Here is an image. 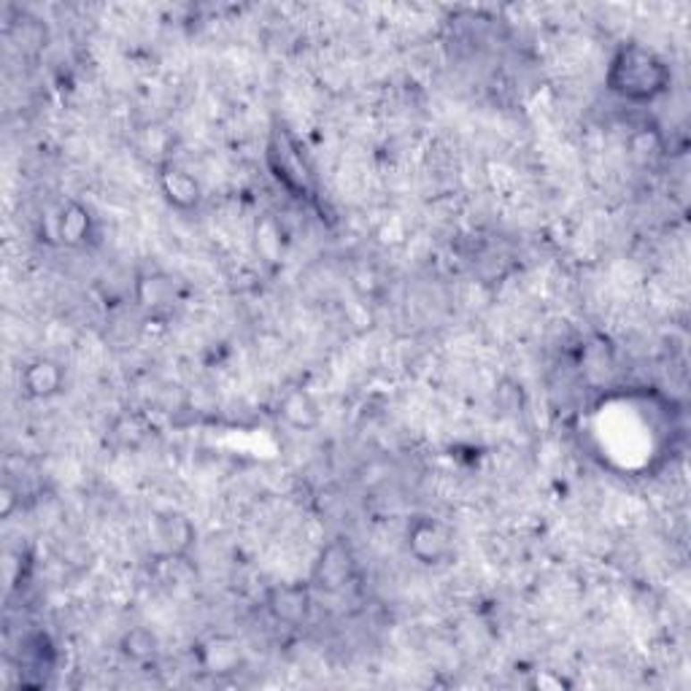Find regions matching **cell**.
Here are the masks:
<instances>
[{
    "label": "cell",
    "instance_id": "1",
    "mask_svg": "<svg viewBox=\"0 0 691 691\" xmlns=\"http://www.w3.org/2000/svg\"><path fill=\"white\" fill-rule=\"evenodd\" d=\"M608 84L627 100H653L670 84L667 65L643 46H624L611 65Z\"/></svg>",
    "mask_w": 691,
    "mask_h": 691
},
{
    "label": "cell",
    "instance_id": "2",
    "mask_svg": "<svg viewBox=\"0 0 691 691\" xmlns=\"http://www.w3.org/2000/svg\"><path fill=\"white\" fill-rule=\"evenodd\" d=\"M408 545H410V554L417 557L425 565H435L441 562L449 548H451V535L441 521L433 518H419L417 524L410 527L408 532Z\"/></svg>",
    "mask_w": 691,
    "mask_h": 691
},
{
    "label": "cell",
    "instance_id": "3",
    "mask_svg": "<svg viewBox=\"0 0 691 691\" xmlns=\"http://www.w3.org/2000/svg\"><path fill=\"white\" fill-rule=\"evenodd\" d=\"M163 195L176 206V208H192L200 200V184L181 168H165L160 179Z\"/></svg>",
    "mask_w": 691,
    "mask_h": 691
},
{
    "label": "cell",
    "instance_id": "4",
    "mask_svg": "<svg viewBox=\"0 0 691 691\" xmlns=\"http://www.w3.org/2000/svg\"><path fill=\"white\" fill-rule=\"evenodd\" d=\"M22 381H25L28 394H33V397H49V394L60 392V386H63V370H60L55 362L41 359V362H33V365L25 370Z\"/></svg>",
    "mask_w": 691,
    "mask_h": 691
},
{
    "label": "cell",
    "instance_id": "5",
    "mask_svg": "<svg viewBox=\"0 0 691 691\" xmlns=\"http://www.w3.org/2000/svg\"><path fill=\"white\" fill-rule=\"evenodd\" d=\"M284 417L295 427H314L319 422V408H316V402L306 392H292L284 400Z\"/></svg>",
    "mask_w": 691,
    "mask_h": 691
},
{
    "label": "cell",
    "instance_id": "6",
    "mask_svg": "<svg viewBox=\"0 0 691 691\" xmlns=\"http://www.w3.org/2000/svg\"><path fill=\"white\" fill-rule=\"evenodd\" d=\"M306 594L300 589H275L273 592V600H270V611L284 619V621H298L300 616H306Z\"/></svg>",
    "mask_w": 691,
    "mask_h": 691
},
{
    "label": "cell",
    "instance_id": "7",
    "mask_svg": "<svg viewBox=\"0 0 691 691\" xmlns=\"http://www.w3.org/2000/svg\"><path fill=\"white\" fill-rule=\"evenodd\" d=\"M89 235V214L81 206H68L60 216V238L71 246L84 243Z\"/></svg>",
    "mask_w": 691,
    "mask_h": 691
},
{
    "label": "cell",
    "instance_id": "8",
    "mask_svg": "<svg viewBox=\"0 0 691 691\" xmlns=\"http://www.w3.org/2000/svg\"><path fill=\"white\" fill-rule=\"evenodd\" d=\"M124 653L130 656V659H149V656H155V637L147 632V629H132L127 637H124Z\"/></svg>",
    "mask_w": 691,
    "mask_h": 691
},
{
    "label": "cell",
    "instance_id": "9",
    "mask_svg": "<svg viewBox=\"0 0 691 691\" xmlns=\"http://www.w3.org/2000/svg\"><path fill=\"white\" fill-rule=\"evenodd\" d=\"M346 573H349V560L343 554H341V560H330V554H327V562L322 560V565H319V578L327 586H333L335 581L346 578Z\"/></svg>",
    "mask_w": 691,
    "mask_h": 691
}]
</instances>
